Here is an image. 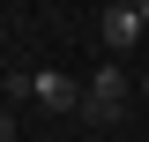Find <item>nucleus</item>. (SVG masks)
Returning <instances> with one entry per match:
<instances>
[{"label": "nucleus", "instance_id": "obj_5", "mask_svg": "<svg viewBox=\"0 0 149 142\" xmlns=\"http://www.w3.org/2000/svg\"><path fill=\"white\" fill-rule=\"evenodd\" d=\"M142 97H149V75H142Z\"/></svg>", "mask_w": 149, "mask_h": 142}, {"label": "nucleus", "instance_id": "obj_1", "mask_svg": "<svg viewBox=\"0 0 149 142\" xmlns=\"http://www.w3.org/2000/svg\"><path fill=\"white\" fill-rule=\"evenodd\" d=\"M127 90H142L119 60H97V75H90V105H82V120L90 127H112L119 112H127Z\"/></svg>", "mask_w": 149, "mask_h": 142}, {"label": "nucleus", "instance_id": "obj_4", "mask_svg": "<svg viewBox=\"0 0 149 142\" xmlns=\"http://www.w3.org/2000/svg\"><path fill=\"white\" fill-rule=\"evenodd\" d=\"M134 8H142V30H149V0H134Z\"/></svg>", "mask_w": 149, "mask_h": 142}, {"label": "nucleus", "instance_id": "obj_2", "mask_svg": "<svg viewBox=\"0 0 149 142\" xmlns=\"http://www.w3.org/2000/svg\"><path fill=\"white\" fill-rule=\"evenodd\" d=\"M30 105H45V112H60V120H67V112L90 105V82H74L67 67H37V75H30Z\"/></svg>", "mask_w": 149, "mask_h": 142}, {"label": "nucleus", "instance_id": "obj_3", "mask_svg": "<svg viewBox=\"0 0 149 142\" xmlns=\"http://www.w3.org/2000/svg\"><path fill=\"white\" fill-rule=\"evenodd\" d=\"M134 37H149V30H142V8H127V0H119V8H104V15H97V45H104V60H127Z\"/></svg>", "mask_w": 149, "mask_h": 142}]
</instances>
